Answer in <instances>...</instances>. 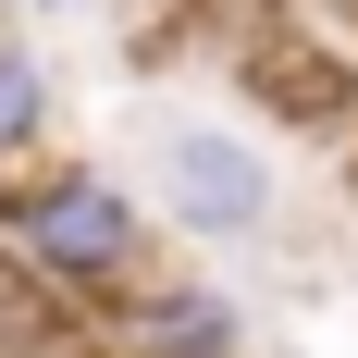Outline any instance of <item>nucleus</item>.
I'll list each match as a JSON object with an SVG mask.
<instances>
[{
	"instance_id": "obj_1",
	"label": "nucleus",
	"mask_w": 358,
	"mask_h": 358,
	"mask_svg": "<svg viewBox=\"0 0 358 358\" xmlns=\"http://www.w3.org/2000/svg\"><path fill=\"white\" fill-rule=\"evenodd\" d=\"M0 222H13V259H25L37 285H87L99 296V285H136V259H148L136 198L111 173H87V161H74V173H37Z\"/></svg>"
},
{
	"instance_id": "obj_2",
	"label": "nucleus",
	"mask_w": 358,
	"mask_h": 358,
	"mask_svg": "<svg viewBox=\"0 0 358 358\" xmlns=\"http://www.w3.org/2000/svg\"><path fill=\"white\" fill-rule=\"evenodd\" d=\"M161 210L185 222V235H259L272 222V161H259L248 136H222V124H173L161 136Z\"/></svg>"
},
{
	"instance_id": "obj_3",
	"label": "nucleus",
	"mask_w": 358,
	"mask_h": 358,
	"mask_svg": "<svg viewBox=\"0 0 358 358\" xmlns=\"http://www.w3.org/2000/svg\"><path fill=\"white\" fill-rule=\"evenodd\" d=\"M124 334H136V358H235L248 322H235L222 285H136V322Z\"/></svg>"
},
{
	"instance_id": "obj_4",
	"label": "nucleus",
	"mask_w": 358,
	"mask_h": 358,
	"mask_svg": "<svg viewBox=\"0 0 358 358\" xmlns=\"http://www.w3.org/2000/svg\"><path fill=\"white\" fill-rule=\"evenodd\" d=\"M37 124H50V62H37L25 37H0V161H13Z\"/></svg>"
},
{
	"instance_id": "obj_5",
	"label": "nucleus",
	"mask_w": 358,
	"mask_h": 358,
	"mask_svg": "<svg viewBox=\"0 0 358 358\" xmlns=\"http://www.w3.org/2000/svg\"><path fill=\"white\" fill-rule=\"evenodd\" d=\"M0 13H74V0H0Z\"/></svg>"
}]
</instances>
